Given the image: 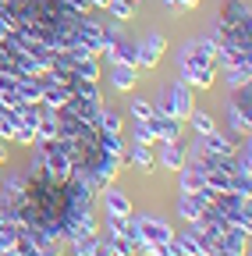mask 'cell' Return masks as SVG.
Returning a JSON list of instances; mask_svg holds the SVG:
<instances>
[{
    "label": "cell",
    "mask_w": 252,
    "mask_h": 256,
    "mask_svg": "<svg viewBox=\"0 0 252 256\" xmlns=\"http://www.w3.org/2000/svg\"><path fill=\"white\" fill-rule=\"evenodd\" d=\"M164 50H167V36H164V32H149L142 43H135V68L153 72L156 64H160Z\"/></svg>",
    "instance_id": "cell-1"
},
{
    "label": "cell",
    "mask_w": 252,
    "mask_h": 256,
    "mask_svg": "<svg viewBox=\"0 0 252 256\" xmlns=\"http://www.w3.org/2000/svg\"><path fill=\"white\" fill-rule=\"evenodd\" d=\"M135 220V228H139V238L142 242H153V246H160V242H171L174 238V228L164 220V217H156V214H132Z\"/></svg>",
    "instance_id": "cell-2"
},
{
    "label": "cell",
    "mask_w": 252,
    "mask_h": 256,
    "mask_svg": "<svg viewBox=\"0 0 252 256\" xmlns=\"http://www.w3.org/2000/svg\"><path fill=\"white\" fill-rule=\"evenodd\" d=\"M217 25L235 28V32H249V36H252V14H249V4H245V0H224V8H220V14H217Z\"/></svg>",
    "instance_id": "cell-3"
},
{
    "label": "cell",
    "mask_w": 252,
    "mask_h": 256,
    "mask_svg": "<svg viewBox=\"0 0 252 256\" xmlns=\"http://www.w3.org/2000/svg\"><path fill=\"white\" fill-rule=\"evenodd\" d=\"M192 150H199V153H213V156H235L238 153V139H231V136H224V132H206V136H199L196 139V146Z\"/></svg>",
    "instance_id": "cell-4"
},
{
    "label": "cell",
    "mask_w": 252,
    "mask_h": 256,
    "mask_svg": "<svg viewBox=\"0 0 252 256\" xmlns=\"http://www.w3.org/2000/svg\"><path fill=\"white\" fill-rule=\"evenodd\" d=\"M188 164V142L185 139H174V142H160V160H156V168L160 171H181Z\"/></svg>",
    "instance_id": "cell-5"
},
{
    "label": "cell",
    "mask_w": 252,
    "mask_h": 256,
    "mask_svg": "<svg viewBox=\"0 0 252 256\" xmlns=\"http://www.w3.org/2000/svg\"><path fill=\"white\" fill-rule=\"evenodd\" d=\"M100 196H103V214H110V217H132V196L124 188L107 185Z\"/></svg>",
    "instance_id": "cell-6"
},
{
    "label": "cell",
    "mask_w": 252,
    "mask_h": 256,
    "mask_svg": "<svg viewBox=\"0 0 252 256\" xmlns=\"http://www.w3.org/2000/svg\"><path fill=\"white\" fill-rule=\"evenodd\" d=\"M203 203H206L203 192H181V196H178V217L188 224V228L203 220Z\"/></svg>",
    "instance_id": "cell-7"
},
{
    "label": "cell",
    "mask_w": 252,
    "mask_h": 256,
    "mask_svg": "<svg viewBox=\"0 0 252 256\" xmlns=\"http://www.w3.org/2000/svg\"><path fill=\"white\" fill-rule=\"evenodd\" d=\"M171 107H174V118L178 121H188V114L196 110V89L192 86H185V82H178L174 89H171Z\"/></svg>",
    "instance_id": "cell-8"
},
{
    "label": "cell",
    "mask_w": 252,
    "mask_h": 256,
    "mask_svg": "<svg viewBox=\"0 0 252 256\" xmlns=\"http://www.w3.org/2000/svg\"><path fill=\"white\" fill-rule=\"evenodd\" d=\"M146 124H149V132L160 139V142H174V139H181V124H185V121H178V118H164V114H153Z\"/></svg>",
    "instance_id": "cell-9"
},
{
    "label": "cell",
    "mask_w": 252,
    "mask_h": 256,
    "mask_svg": "<svg viewBox=\"0 0 252 256\" xmlns=\"http://www.w3.org/2000/svg\"><path fill=\"white\" fill-rule=\"evenodd\" d=\"M139 82V68L135 64H110V86L117 92H132Z\"/></svg>",
    "instance_id": "cell-10"
},
{
    "label": "cell",
    "mask_w": 252,
    "mask_h": 256,
    "mask_svg": "<svg viewBox=\"0 0 252 256\" xmlns=\"http://www.w3.org/2000/svg\"><path fill=\"white\" fill-rule=\"evenodd\" d=\"M68 96H71V86H64V82H46L43 86V107H50V110H60L68 104Z\"/></svg>",
    "instance_id": "cell-11"
},
{
    "label": "cell",
    "mask_w": 252,
    "mask_h": 256,
    "mask_svg": "<svg viewBox=\"0 0 252 256\" xmlns=\"http://www.w3.org/2000/svg\"><path fill=\"white\" fill-rule=\"evenodd\" d=\"M128 160H132V164L142 171V174H153L156 171V156H153V150L149 146H128V153H124V164H128Z\"/></svg>",
    "instance_id": "cell-12"
},
{
    "label": "cell",
    "mask_w": 252,
    "mask_h": 256,
    "mask_svg": "<svg viewBox=\"0 0 252 256\" xmlns=\"http://www.w3.org/2000/svg\"><path fill=\"white\" fill-rule=\"evenodd\" d=\"M107 60L110 64H135V43L124 40V36H117L110 43V50H107Z\"/></svg>",
    "instance_id": "cell-13"
},
{
    "label": "cell",
    "mask_w": 252,
    "mask_h": 256,
    "mask_svg": "<svg viewBox=\"0 0 252 256\" xmlns=\"http://www.w3.org/2000/svg\"><path fill=\"white\" fill-rule=\"evenodd\" d=\"M14 92H18V100H25V104H39L43 100V82L32 78V75H21L18 86H14Z\"/></svg>",
    "instance_id": "cell-14"
},
{
    "label": "cell",
    "mask_w": 252,
    "mask_h": 256,
    "mask_svg": "<svg viewBox=\"0 0 252 256\" xmlns=\"http://www.w3.org/2000/svg\"><path fill=\"white\" fill-rule=\"evenodd\" d=\"M178 174V188L181 192H199L203 185H206V178H203V171L196 168V164H185L181 171H174Z\"/></svg>",
    "instance_id": "cell-15"
},
{
    "label": "cell",
    "mask_w": 252,
    "mask_h": 256,
    "mask_svg": "<svg viewBox=\"0 0 252 256\" xmlns=\"http://www.w3.org/2000/svg\"><path fill=\"white\" fill-rule=\"evenodd\" d=\"M181 82L192 86V89H199V92H210V89L217 86L213 72H199V68H181Z\"/></svg>",
    "instance_id": "cell-16"
},
{
    "label": "cell",
    "mask_w": 252,
    "mask_h": 256,
    "mask_svg": "<svg viewBox=\"0 0 252 256\" xmlns=\"http://www.w3.org/2000/svg\"><path fill=\"white\" fill-rule=\"evenodd\" d=\"M71 75L75 78H89V82H100V57H78V60H71Z\"/></svg>",
    "instance_id": "cell-17"
},
{
    "label": "cell",
    "mask_w": 252,
    "mask_h": 256,
    "mask_svg": "<svg viewBox=\"0 0 252 256\" xmlns=\"http://www.w3.org/2000/svg\"><path fill=\"white\" fill-rule=\"evenodd\" d=\"M103 11H107L114 22H121V25H124V22H132V18H135V0H110Z\"/></svg>",
    "instance_id": "cell-18"
},
{
    "label": "cell",
    "mask_w": 252,
    "mask_h": 256,
    "mask_svg": "<svg viewBox=\"0 0 252 256\" xmlns=\"http://www.w3.org/2000/svg\"><path fill=\"white\" fill-rule=\"evenodd\" d=\"M96 128H100V132H124V118L117 110H110V107H100Z\"/></svg>",
    "instance_id": "cell-19"
},
{
    "label": "cell",
    "mask_w": 252,
    "mask_h": 256,
    "mask_svg": "<svg viewBox=\"0 0 252 256\" xmlns=\"http://www.w3.org/2000/svg\"><path fill=\"white\" fill-rule=\"evenodd\" d=\"M188 124H192L196 136H206V132H213V128H217L213 114H206V110H192V114H188Z\"/></svg>",
    "instance_id": "cell-20"
},
{
    "label": "cell",
    "mask_w": 252,
    "mask_h": 256,
    "mask_svg": "<svg viewBox=\"0 0 252 256\" xmlns=\"http://www.w3.org/2000/svg\"><path fill=\"white\" fill-rule=\"evenodd\" d=\"M71 92L82 96V100H103V96H100V86L89 82V78H71Z\"/></svg>",
    "instance_id": "cell-21"
},
{
    "label": "cell",
    "mask_w": 252,
    "mask_h": 256,
    "mask_svg": "<svg viewBox=\"0 0 252 256\" xmlns=\"http://www.w3.org/2000/svg\"><path fill=\"white\" fill-rule=\"evenodd\" d=\"M156 110H153V100H146V96H135L132 100V118L135 121H149Z\"/></svg>",
    "instance_id": "cell-22"
},
{
    "label": "cell",
    "mask_w": 252,
    "mask_h": 256,
    "mask_svg": "<svg viewBox=\"0 0 252 256\" xmlns=\"http://www.w3.org/2000/svg\"><path fill=\"white\" fill-rule=\"evenodd\" d=\"M252 82V68H228V86L231 89H245Z\"/></svg>",
    "instance_id": "cell-23"
},
{
    "label": "cell",
    "mask_w": 252,
    "mask_h": 256,
    "mask_svg": "<svg viewBox=\"0 0 252 256\" xmlns=\"http://www.w3.org/2000/svg\"><path fill=\"white\" fill-rule=\"evenodd\" d=\"M92 242H96V235H78L68 249H71L75 256H92Z\"/></svg>",
    "instance_id": "cell-24"
},
{
    "label": "cell",
    "mask_w": 252,
    "mask_h": 256,
    "mask_svg": "<svg viewBox=\"0 0 252 256\" xmlns=\"http://www.w3.org/2000/svg\"><path fill=\"white\" fill-rule=\"evenodd\" d=\"M132 136H135V142H139V146H153V142H156V136L149 132V124H146V121H135Z\"/></svg>",
    "instance_id": "cell-25"
},
{
    "label": "cell",
    "mask_w": 252,
    "mask_h": 256,
    "mask_svg": "<svg viewBox=\"0 0 252 256\" xmlns=\"http://www.w3.org/2000/svg\"><path fill=\"white\" fill-rule=\"evenodd\" d=\"M110 246H114V256H135L132 238H124V235H110Z\"/></svg>",
    "instance_id": "cell-26"
},
{
    "label": "cell",
    "mask_w": 252,
    "mask_h": 256,
    "mask_svg": "<svg viewBox=\"0 0 252 256\" xmlns=\"http://www.w3.org/2000/svg\"><path fill=\"white\" fill-rule=\"evenodd\" d=\"M92 256H114V246H110V235H107V232H96V242H92Z\"/></svg>",
    "instance_id": "cell-27"
},
{
    "label": "cell",
    "mask_w": 252,
    "mask_h": 256,
    "mask_svg": "<svg viewBox=\"0 0 252 256\" xmlns=\"http://www.w3.org/2000/svg\"><path fill=\"white\" fill-rule=\"evenodd\" d=\"M11 32H14V28H11V25H7V22H4V18H0V43H4V40H7V36H11Z\"/></svg>",
    "instance_id": "cell-28"
},
{
    "label": "cell",
    "mask_w": 252,
    "mask_h": 256,
    "mask_svg": "<svg viewBox=\"0 0 252 256\" xmlns=\"http://www.w3.org/2000/svg\"><path fill=\"white\" fill-rule=\"evenodd\" d=\"M178 8H181V11H196L199 0H178Z\"/></svg>",
    "instance_id": "cell-29"
},
{
    "label": "cell",
    "mask_w": 252,
    "mask_h": 256,
    "mask_svg": "<svg viewBox=\"0 0 252 256\" xmlns=\"http://www.w3.org/2000/svg\"><path fill=\"white\" fill-rule=\"evenodd\" d=\"M4 164H7V142L0 139V168H4Z\"/></svg>",
    "instance_id": "cell-30"
},
{
    "label": "cell",
    "mask_w": 252,
    "mask_h": 256,
    "mask_svg": "<svg viewBox=\"0 0 252 256\" xmlns=\"http://www.w3.org/2000/svg\"><path fill=\"white\" fill-rule=\"evenodd\" d=\"M89 4H92V8H107V4H110V0H89Z\"/></svg>",
    "instance_id": "cell-31"
},
{
    "label": "cell",
    "mask_w": 252,
    "mask_h": 256,
    "mask_svg": "<svg viewBox=\"0 0 252 256\" xmlns=\"http://www.w3.org/2000/svg\"><path fill=\"white\" fill-rule=\"evenodd\" d=\"M0 256H21V252H18V249L11 246V249H4V252H0Z\"/></svg>",
    "instance_id": "cell-32"
},
{
    "label": "cell",
    "mask_w": 252,
    "mask_h": 256,
    "mask_svg": "<svg viewBox=\"0 0 252 256\" xmlns=\"http://www.w3.org/2000/svg\"><path fill=\"white\" fill-rule=\"evenodd\" d=\"M28 256H46V252H39V249H36V252H28Z\"/></svg>",
    "instance_id": "cell-33"
}]
</instances>
